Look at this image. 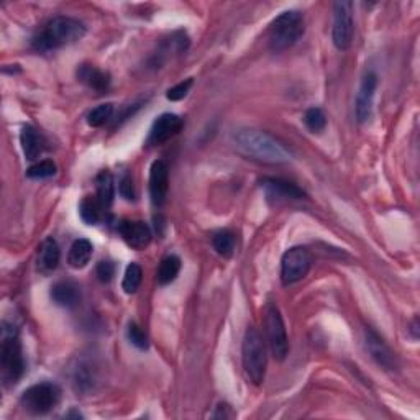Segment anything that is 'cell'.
Segmentation results:
<instances>
[{"label":"cell","mask_w":420,"mask_h":420,"mask_svg":"<svg viewBox=\"0 0 420 420\" xmlns=\"http://www.w3.org/2000/svg\"><path fill=\"white\" fill-rule=\"evenodd\" d=\"M233 143L243 156L267 165H284L294 156L286 143H282L275 135L261 130L246 128L236 131Z\"/></svg>","instance_id":"1"},{"label":"cell","mask_w":420,"mask_h":420,"mask_svg":"<svg viewBox=\"0 0 420 420\" xmlns=\"http://www.w3.org/2000/svg\"><path fill=\"white\" fill-rule=\"evenodd\" d=\"M86 35V26L71 17H56L35 36L33 46L38 51H55L62 46L76 43Z\"/></svg>","instance_id":"2"},{"label":"cell","mask_w":420,"mask_h":420,"mask_svg":"<svg viewBox=\"0 0 420 420\" xmlns=\"http://www.w3.org/2000/svg\"><path fill=\"white\" fill-rule=\"evenodd\" d=\"M2 343H0V368L5 386L15 385L25 372V358L22 343L17 328L4 322L2 325Z\"/></svg>","instance_id":"3"},{"label":"cell","mask_w":420,"mask_h":420,"mask_svg":"<svg viewBox=\"0 0 420 420\" xmlns=\"http://www.w3.org/2000/svg\"><path fill=\"white\" fill-rule=\"evenodd\" d=\"M306 25H304L302 13L296 10H287L282 12L280 17L272 20L267 30V41L272 51H282L291 48L302 38Z\"/></svg>","instance_id":"4"},{"label":"cell","mask_w":420,"mask_h":420,"mask_svg":"<svg viewBox=\"0 0 420 420\" xmlns=\"http://www.w3.org/2000/svg\"><path fill=\"white\" fill-rule=\"evenodd\" d=\"M241 360L246 376L253 385L260 386L266 375V345L261 333L255 327H248L241 346Z\"/></svg>","instance_id":"5"},{"label":"cell","mask_w":420,"mask_h":420,"mask_svg":"<svg viewBox=\"0 0 420 420\" xmlns=\"http://www.w3.org/2000/svg\"><path fill=\"white\" fill-rule=\"evenodd\" d=\"M61 401V389L55 382H40L22 394L20 404L26 412L33 416H45L51 412Z\"/></svg>","instance_id":"6"},{"label":"cell","mask_w":420,"mask_h":420,"mask_svg":"<svg viewBox=\"0 0 420 420\" xmlns=\"http://www.w3.org/2000/svg\"><path fill=\"white\" fill-rule=\"evenodd\" d=\"M265 332L270 345L271 355L277 361H282L289 353V340L281 312L275 304H267L265 311Z\"/></svg>","instance_id":"7"},{"label":"cell","mask_w":420,"mask_h":420,"mask_svg":"<svg viewBox=\"0 0 420 420\" xmlns=\"http://www.w3.org/2000/svg\"><path fill=\"white\" fill-rule=\"evenodd\" d=\"M312 256L304 246L289 248L281 260V281L284 286H292L302 281L311 271Z\"/></svg>","instance_id":"8"},{"label":"cell","mask_w":420,"mask_h":420,"mask_svg":"<svg viewBox=\"0 0 420 420\" xmlns=\"http://www.w3.org/2000/svg\"><path fill=\"white\" fill-rule=\"evenodd\" d=\"M355 22H353V4L348 0H340L333 5V45L338 50H348L353 43Z\"/></svg>","instance_id":"9"},{"label":"cell","mask_w":420,"mask_h":420,"mask_svg":"<svg viewBox=\"0 0 420 420\" xmlns=\"http://www.w3.org/2000/svg\"><path fill=\"white\" fill-rule=\"evenodd\" d=\"M184 127V120L176 114H162L151 125L146 145L156 146L176 136Z\"/></svg>","instance_id":"10"},{"label":"cell","mask_w":420,"mask_h":420,"mask_svg":"<svg viewBox=\"0 0 420 420\" xmlns=\"http://www.w3.org/2000/svg\"><path fill=\"white\" fill-rule=\"evenodd\" d=\"M363 341H365L366 351L370 353L371 358L375 360L377 365L385 368V370H396L397 368L396 355L392 353V350L386 345V341L382 340L375 330L366 327L363 332Z\"/></svg>","instance_id":"11"},{"label":"cell","mask_w":420,"mask_h":420,"mask_svg":"<svg viewBox=\"0 0 420 420\" xmlns=\"http://www.w3.org/2000/svg\"><path fill=\"white\" fill-rule=\"evenodd\" d=\"M260 184L267 199H275V201H301L307 197L301 187L280 177H265Z\"/></svg>","instance_id":"12"},{"label":"cell","mask_w":420,"mask_h":420,"mask_svg":"<svg viewBox=\"0 0 420 420\" xmlns=\"http://www.w3.org/2000/svg\"><path fill=\"white\" fill-rule=\"evenodd\" d=\"M377 87V76L375 72H368L361 81L358 96H356V120L360 123H366L371 118L372 102H375V94Z\"/></svg>","instance_id":"13"},{"label":"cell","mask_w":420,"mask_h":420,"mask_svg":"<svg viewBox=\"0 0 420 420\" xmlns=\"http://www.w3.org/2000/svg\"><path fill=\"white\" fill-rule=\"evenodd\" d=\"M167 189H170V170L165 161L158 160L150 170V196L155 206L161 207L166 202Z\"/></svg>","instance_id":"14"},{"label":"cell","mask_w":420,"mask_h":420,"mask_svg":"<svg viewBox=\"0 0 420 420\" xmlns=\"http://www.w3.org/2000/svg\"><path fill=\"white\" fill-rule=\"evenodd\" d=\"M118 232L125 243L135 250H143L151 241V230L145 222H130L125 220L118 225Z\"/></svg>","instance_id":"15"},{"label":"cell","mask_w":420,"mask_h":420,"mask_svg":"<svg viewBox=\"0 0 420 420\" xmlns=\"http://www.w3.org/2000/svg\"><path fill=\"white\" fill-rule=\"evenodd\" d=\"M50 296L56 306L72 309L81 302V289L72 281H57L52 284Z\"/></svg>","instance_id":"16"},{"label":"cell","mask_w":420,"mask_h":420,"mask_svg":"<svg viewBox=\"0 0 420 420\" xmlns=\"http://www.w3.org/2000/svg\"><path fill=\"white\" fill-rule=\"evenodd\" d=\"M60 258H61V251L60 246H57V241L55 238H46L43 243L40 245L38 250V270L43 275H48V272H52L60 265Z\"/></svg>","instance_id":"17"},{"label":"cell","mask_w":420,"mask_h":420,"mask_svg":"<svg viewBox=\"0 0 420 420\" xmlns=\"http://www.w3.org/2000/svg\"><path fill=\"white\" fill-rule=\"evenodd\" d=\"M77 77H79V81L86 84L87 87H91L92 91L104 92L110 87L109 72H104L94 66L82 65L77 71Z\"/></svg>","instance_id":"18"},{"label":"cell","mask_w":420,"mask_h":420,"mask_svg":"<svg viewBox=\"0 0 420 420\" xmlns=\"http://www.w3.org/2000/svg\"><path fill=\"white\" fill-rule=\"evenodd\" d=\"M20 143H22L23 155L28 161L38 160V158L43 155V150H45L43 140H41L38 131H36L33 127H30V125L23 127L22 133H20Z\"/></svg>","instance_id":"19"},{"label":"cell","mask_w":420,"mask_h":420,"mask_svg":"<svg viewBox=\"0 0 420 420\" xmlns=\"http://www.w3.org/2000/svg\"><path fill=\"white\" fill-rule=\"evenodd\" d=\"M96 197L101 206L107 210L114 204L115 197V184L114 177L109 171H101L96 177Z\"/></svg>","instance_id":"20"},{"label":"cell","mask_w":420,"mask_h":420,"mask_svg":"<svg viewBox=\"0 0 420 420\" xmlns=\"http://www.w3.org/2000/svg\"><path fill=\"white\" fill-rule=\"evenodd\" d=\"M92 243L86 238H79L71 245L70 255H67V262L72 267H84L92 258Z\"/></svg>","instance_id":"21"},{"label":"cell","mask_w":420,"mask_h":420,"mask_svg":"<svg viewBox=\"0 0 420 420\" xmlns=\"http://www.w3.org/2000/svg\"><path fill=\"white\" fill-rule=\"evenodd\" d=\"M179 271H181L179 256L176 255L166 256V258H162V261L160 262V267H158V282H160L161 286L171 284V282L179 276Z\"/></svg>","instance_id":"22"},{"label":"cell","mask_w":420,"mask_h":420,"mask_svg":"<svg viewBox=\"0 0 420 420\" xmlns=\"http://www.w3.org/2000/svg\"><path fill=\"white\" fill-rule=\"evenodd\" d=\"M102 210H105L101 202L97 201V197H84L81 204H79V214H81V219L87 225H96L101 222L102 219Z\"/></svg>","instance_id":"23"},{"label":"cell","mask_w":420,"mask_h":420,"mask_svg":"<svg viewBox=\"0 0 420 420\" xmlns=\"http://www.w3.org/2000/svg\"><path fill=\"white\" fill-rule=\"evenodd\" d=\"M94 382H96V375H94V370L91 365L87 363H79L74 370V376H72V385H74L76 391L79 392H87L94 387Z\"/></svg>","instance_id":"24"},{"label":"cell","mask_w":420,"mask_h":420,"mask_svg":"<svg viewBox=\"0 0 420 420\" xmlns=\"http://www.w3.org/2000/svg\"><path fill=\"white\" fill-rule=\"evenodd\" d=\"M235 235L230 232V230H219L212 236V245L215 251L223 258H228V256L233 255L235 251Z\"/></svg>","instance_id":"25"},{"label":"cell","mask_w":420,"mask_h":420,"mask_svg":"<svg viewBox=\"0 0 420 420\" xmlns=\"http://www.w3.org/2000/svg\"><path fill=\"white\" fill-rule=\"evenodd\" d=\"M141 280H143V271H141L140 265L131 262V265L127 266V271H125V276H123V282H122L123 291L127 294H135L138 291Z\"/></svg>","instance_id":"26"},{"label":"cell","mask_w":420,"mask_h":420,"mask_svg":"<svg viewBox=\"0 0 420 420\" xmlns=\"http://www.w3.org/2000/svg\"><path fill=\"white\" fill-rule=\"evenodd\" d=\"M112 115H114V105L112 104H102L89 112L87 123L94 128H99V127H102V125L107 123L109 120L112 118Z\"/></svg>","instance_id":"27"},{"label":"cell","mask_w":420,"mask_h":420,"mask_svg":"<svg viewBox=\"0 0 420 420\" xmlns=\"http://www.w3.org/2000/svg\"><path fill=\"white\" fill-rule=\"evenodd\" d=\"M304 123L306 127L312 131V133H320L325 127H327V117H325L324 110L319 107L309 109L306 115H304Z\"/></svg>","instance_id":"28"},{"label":"cell","mask_w":420,"mask_h":420,"mask_svg":"<svg viewBox=\"0 0 420 420\" xmlns=\"http://www.w3.org/2000/svg\"><path fill=\"white\" fill-rule=\"evenodd\" d=\"M56 175V165L51 160H45L36 162L26 170V176L31 179H48V177Z\"/></svg>","instance_id":"29"},{"label":"cell","mask_w":420,"mask_h":420,"mask_svg":"<svg viewBox=\"0 0 420 420\" xmlns=\"http://www.w3.org/2000/svg\"><path fill=\"white\" fill-rule=\"evenodd\" d=\"M127 335H128V340L131 341V345H135L138 350L148 348V337H146V333L136 324L128 325Z\"/></svg>","instance_id":"30"},{"label":"cell","mask_w":420,"mask_h":420,"mask_svg":"<svg viewBox=\"0 0 420 420\" xmlns=\"http://www.w3.org/2000/svg\"><path fill=\"white\" fill-rule=\"evenodd\" d=\"M192 82H194L192 79H186V81L179 82V84H177V86L171 87L170 91H167V94H166L167 101L176 102V101H181V99L186 97L187 92H189V89H191V86H192Z\"/></svg>","instance_id":"31"},{"label":"cell","mask_w":420,"mask_h":420,"mask_svg":"<svg viewBox=\"0 0 420 420\" xmlns=\"http://www.w3.org/2000/svg\"><path fill=\"white\" fill-rule=\"evenodd\" d=\"M96 275L101 282H110L115 276V265L112 261H101L96 267Z\"/></svg>","instance_id":"32"},{"label":"cell","mask_w":420,"mask_h":420,"mask_svg":"<svg viewBox=\"0 0 420 420\" xmlns=\"http://www.w3.org/2000/svg\"><path fill=\"white\" fill-rule=\"evenodd\" d=\"M120 194H122V197L125 201H133L135 199V184L133 179H131V176L125 175L122 179H120Z\"/></svg>","instance_id":"33"},{"label":"cell","mask_w":420,"mask_h":420,"mask_svg":"<svg viewBox=\"0 0 420 420\" xmlns=\"http://www.w3.org/2000/svg\"><path fill=\"white\" fill-rule=\"evenodd\" d=\"M219 411H220V412H215V414H214V417H215V419H220V417H223V419L232 417V412H227V411H228V406H223V411H222V406H219Z\"/></svg>","instance_id":"34"},{"label":"cell","mask_w":420,"mask_h":420,"mask_svg":"<svg viewBox=\"0 0 420 420\" xmlns=\"http://www.w3.org/2000/svg\"><path fill=\"white\" fill-rule=\"evenodd\" d=\"M412 333H414V338H417L419 337V320L417 319H414V322H412Z\"/></svg>","instance_id":"35"}]
</instances>
